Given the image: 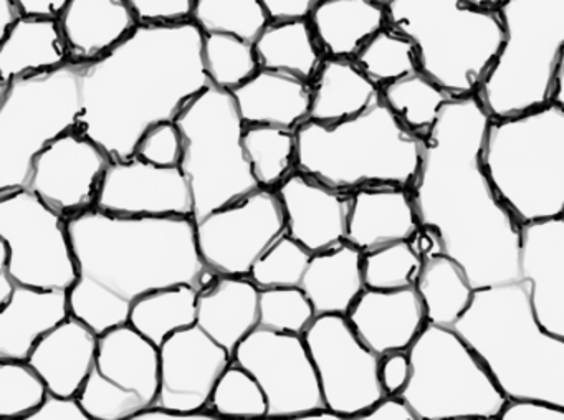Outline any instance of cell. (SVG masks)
<instances>
[{"mask_svg":"<svg viewBox=\"0 0 564 420\" xmlns=\"http://www.w3.org/2000/svg\"><path fill=\"white\" fill-rule=\"evenodd\" d=\"M491 116L477 95L445 103L424 134L421 168L409 189L419 224L434 234L475 290L517 283L521 228L485 171V136Z\"/></svg>","mask_w":564,"mask_h":420,"instance_id":"1","label":"cell"},{"mask_svg":"<svg viewBox=\"0 0 564 420\" xmlns=\"http://www.w3.org/2000/svg\"><path fill=\"white\" fill-rule=\"evenodd\" d=\"M203 42L194 20L138 25L117 49L85 65L77 131L113 161L133 158L148 129L176 121L184 106L213 85Z\"/></svg>","mask_w":564,"mask_h":420,"instance_id":"2","label":"cell"},{"mask_svg":"<svg viewBox=\"0 0 564 420\" xmlns=\"http://www.w3.org/2000/svg\"><path fill=\"white\" fill-rule=\"evenodd\" d=\"M67 224L78 267L72 314L97 334L127 324L133 304L151 291L203 290L219 277L200 257L193 217H121L94 207Z\"/></svg>","mask_w":564,"mask_h":420,"instance_id":"3","label":"cell"},{"mask_svg":"<svg viewBox=\"0 0 564 420\" xmlns=\"http://www.w3.org/2000/svg\"><path fill=\"white\" fill-rule=\"evenodd\" d=\"M454 330L474 347L508 399L564 407V337L534 317L530 281L475 291Z\"/></svg>","mask_w":564,"mask_h":420,"instance_id":"4","label":"cell"},{"mask_svg":"<svg viewBox=\"0 0 564 420\" xmlns=\"http://www.w3.org/2000/svg\"><path fill=\"white\" fill-rule=\"evenodd\" d=\"M424 136L415 134L384 101L355 118L296 129V171L339 192L366 185L411 189L421 168Z\"/></svg>","mask_w":564,"mask_h":420,"instance_id":"5","label":"cell"},{"mask_svg":"<svg viewBox=\"0 0 564 420\" xmlns=\"http://www.w3.org/2000/svg\"><path fill=\"white\" fill-rule=\"evenodd\" d=\"M485 171L498 197L521 225L564 211V108L550 103L510 118L491 119Z\"/></svg>","mask_w":564,"mask_h":420,"instance_id":"6","label":"cell"},{"mask_svg":"<svg viewBox=\"0 0 564 420\" xmlns=\"http://www.w3.org/2000/svg\"><path fill=\"white\" fill-rule=\"evenodd\" d=\"M388 26L417 49L419 69L452 98L477 95L505 42L495 10L464 0H389Z\"/></svg>","mask_w":564,"mask_h":420,"instance_id":"7","label":"cell"},{"mask_svg":"<svg viewBox=\"0 0 564 420\" xmlns=\"http://www.w3.org/2000/svg\"><path fill=\"white\" fill-rule=\"evenodd\" d=\"M495 12L505 42L477 93L485 111L501 119L550 105L564 50V0H503Z\"/></svg>","mask_w":564,"mask_h":420,"instance_id":"8","label":"cell"},{"mask_svg":"<svg viewBox=\"0 0 564 420\" xmlns=\"http://www.w3.org/2000/svg\"><path fill=\"white\" fill-rule=\"evenodd\" d=\"M176 125L183 134L180 168L193 192L194 222L259 191L243 151L246 122L232 91L210 85L184 106Z\"/></svg>","mask_w":564,"mask_h":420,"instance_id":"9","label":"cell"},{"mask_svg":"<svg viewBox=\"0 0 564 420\" xmlns=\"http://www.w3.org/2000/svg\"><path fill=\"white\" fill-rule=\"evenodd\" d=\"M85 65L70 60L0 86V192L28 187L35 158L55 139L77 131Z\"/></svg>","mask_w":564,"mask_h":420,"instance_id":"10","label":"cell"},{"mask_svg":"<svg viewBox=\"0 0 564 420\" xmlns=\"http://www.w3.org/2000/svg\"><path fill=\"white\" fill-rule=\"evenodd\" d=\"M408 354L411 379L401 397L417 420L500 419L508 397L454 327L427 323Z\"/></svg>","mask_w":564,"mask_h":420,"instance_id":"11","label":"cell"},{"mask_svg":"<svg viewBox=\"0 0 564 420\" xmlns=\"http://www.w3.org/2000/svg\"><path fill=\"white\" fill-rule=\"evenodd\" d=\"M0 240L11 248L8 270L15 283L72 290L78 280L67 218L28 187L0 192Z\"/></svg>","mask_w":564,"mask_h":420,"instance_id":"12","label":"cell"},{"mask_svg":"<svg viewBox=\"0 0 564 420\" xmlns=\"http://www.w3.org/2000/svg\"><path fill=\"white\" fill-rule=\"evenodd\" d=\"M160 366V347L131 324L111 327L100 334L94 367L78 399L91 420L134 419L156 406Z\"/></svg>","mask_w":564,"mask_h":420,"instance_id":"13","label":"cell"},{"mask_svg":"<svg viewBox=\"0 0 564 420\" xmlns=\"http://www.w3.org/2000/svg\"><path fill=\"white\" fill-rule=\"evenodd\" d=\"M303 337L329 410L343 419H358L386 397L379 379L381 356L359 340L348 317L316 316Z\"/></svg>","mask_w":564,"mask_h":420,"instance_id":"14","label":"cell"},{"mask_svg":"<svg viewBox=\"0 0 564 420\" xmlns=\"http://www.w3.org/2000/svg\"><path fill=\"white\" fill-rule=\"evenodd\" d=\"M283 234L285 212L275 189L260 187L196 222L204 263L226 277H250L257 260Z\"/></svg>","mask_w":564,"mask_h":420,"instance_id":"15","label":"cell"},{"mask_svg":"<svg viewBox=\"0 0 564 420\" xmlns=\"http://www.w3.org/2000/svg\"><path fill=\"white\" fill-rule=\"evenodd\" d=\"M234 363L249 370L265 392L267 417L300 419L325 409L322 386L302 334L257 326L234 353Z\"/></svg>","mask_w":564,"mask_h":420,"instance_id":"16","label":"cell"},{"mask_svg":"<svg viewBox=\"0 0 564 420\" xmlns=\"http://www.w3.org/2000/svg\"><path fill=\"white\" fill-rule=\"evenodd\" d=\"M111 161L97 142L70 131L35 158L28 189L68 220L95 207L98 187Z\"/></svg>","mask_w":564,"mask_h":420,"instance_id":"17","label":"cell"},{"mask_svg":"<svg viewBox=\"0 0 564 420\" xmlns=\"http://www.w3.org/2000/svg\"><path fill=\"white\" fill-rule=\"evenodd\" d=\"M95 208L121 217H193V192L181 168H161L133 155L111 161Z\"/></svg>","mask_w":564,"mask_h":420,"instance_id":"18","label":"cell"},{"mask_svg":"<svg viewBox=\"0 0 564 420\" xmlns=\"http://www.w3.org/2000/svg\"><path fill=\"white\" fill-rule=\"evenodd\" d=\"M234 357L197 324L177 331L160 347V396L156 407L207 410L220 376Z\"/></svg>","mask_w":564,"mask_h":420,"instance_id":"19","label":"cell"},{"mask_svg":"<svg viewBox=\"0 0 564 420\" xmlns=\"http://www.w3.org/2000/svg\"><path fill=\"white\" fill-rule=\"evenodd\" d=\"M286 218V234L312 254L346 241L351 192H339L295 171L275 189Z\"/></svg>","mask_w":564,"mask_h":420,"instance_id":"20","label":"cell"},{"mask_svg":"<svg viewBox=\"0 0 564 420\" xmlns=\"http://www.w3.org/2000/svg\"><path fill=\"white\" fill-rule=\"evenodd\" d=\"M521 277L540 326L564 337V220L531 222L521 228Z\"/></svg>","mask_w":564,"mask_h":420,"instance_id":"21","label":"cell"},{"mask_svg":"<svg viewBox=\"0 0 564 420\" xmlns=\"http://www.w3.org/2000/svg\"><path fill=\"white\" fill-rule=\"evenodd\" d=\"M359 340L378 356L411 349L427 326L424 301L417 288L369 290L346 314Z\"/></svg>","mask_w":564,"mask_h":420,"instance_id":"22","label":"cell"},{"mask_svg":"<svg viewBox=\"0 0 564 420\" xmlns=\"http://www.w3.org/2000/svg\"><path fill=\"white\" fill-rule=\"evenodd\" d=\"M421 230L411 191L398 185H366L351 192L346 241L366 251L412 240Z\"/></svg>","mask_w":564,"mask_h":420,"instance_id":"23","label":"cell"},{"mask_svg":"<svg viewBox=\"0 0 564 420\" xmlns=\"http://www.w3.org/2000/svg\"><path fill=\"white\" fill-rule=\"evenodd\" d=\"M100 334L80 317L70 316L45 334L29 356V364L41 374L48 392L78 397L97 357Z\"/></svg>","mask_w":564,"mask_h":420,"instance_id":"24","label":"cell"},{"mask_svg":"<svg viewBox=\"0 0 564 420\" xmlns=\"http://www.w3.org/2000/svg\"><path fill=\"white\" fill-rule=\"evenodd\" d=\"M70 314V290L18 284L0 311V360H28L39 341Z\"/></svg>","mask_w":564,"mask_h":420,"instance_id":"25","label":"cell"},{"mask_svg":"<svg viewBox=\"0 0 564 420\" xmlns=\"http://www.w3.org/2000/svg\"><path fill=\"white\" fill-rule=\"evenodd\" d=\"M58 23L78 63L107 55L140 25L127 0H70Z\"/></svg>","mask_w":564,"mask_h":420,"instance_id":"26","label":"cell"},{"mask_svg":"<svg viewBox=\"0 0 564 420\" xmlns=\"http://www.w3.org/2000/svg\"><path fill=\"white\" fill-rule=\"evenodd\" d=\"M232 95L246 126H276L296 131L308 121L313 86L290 73L260 68Z\"/></svg>","mask_w":564,"mask_h":420,"instance_id":"27","label":"cell"},{"mask_svg":"<svg viewBox=\"0 0 564 420\" xmlns=\"http://www.w3.org/2000/svg\"><path fill=\"white\" fill-rule=\"evenodd\" d=\"M259 294L249 277L219 274L199 291L196 324L234 357L237 346L259 326Z\"/></svg>","mask_w":564,"mask_h":420,"instance_id":"28","label":"cell"},{"mask_svg":"<svg viewBox=\"0 0 564 420\" xmlns=\"http://www.w3.org/2000/svg\"><path fill=\"white\" fill-rule=\"evenodd\" d=\"M300 288L315 308L316 316H346L366 290L362 251L343 241L329 250L313 254Z\"/></svg>","mask_w":564,"mask_h":420,"instance_id":"29","label":"cell"},{"mask_svg":"<svg viewBox=\"0 0 564 420\" xmlns=\"http://www.w3.org/2000/svg\"><path fill=\"white\" fill-rule=\"evenodd\" d=\"M308 20L328 58H355L369 39L388 26L386 6L376 0H319Z\"/></svg>","mask_w":564,"mask_h":420,"instance_id":"30","label":"cell"},{"mask_svg":"<svg viewBox=\"0 0 564 420\" xmlns=\"http://www.w3.org/2000/svg\"><path fill=\"white\" fill-rule=\"evenodd\" d=\"M313 86L308 121L332 126L361 115L382 101L381 88L355 60L326 56Z\"/></svg>","mask_w":564,"mask_h":420,"instance_id":"31","label":"cell"},{"mask_svg":"<svg viewBox=\"0 0 564 420\" xmlns=\"http://www.w3.org/2000/svg\"><path fill=\"white\" fill-rule=\"evenodd\" d=\"M0 40V86L70 62L67 42L57 19L24 15Z\"/></svg>","mask_w":564,"mask_h":420,"instance_id":"32","label":"cell"},{"mask_svg":"<svg viewBox=\"0 0 564 420\" xmlns=\"http://www.w3.org/2000/svg\"><path fill=\"white\" fill-rule=\"evenodd\" d=\"M260 68L290 73L305 82H315L325 53L308 19L270 22L253 43Z\"/></svg>","mask_w":564,"mask_h":420,"instance_id":"33","label":"cell"},{"mask_svg":"<svg viewBox=\"0 0 564 420\" xmlns=\"http://www.w3.org/2000/svg\"><path fill=\"white\" fill-rule=\"evenodd\" d=\"M415 288L424 301L427 323L445 327H454L464 316L477 291L464 268L442 251L424 258Z\"/></svg>","mask_w":564,"mask_h":420,"instance_id":"34","label":"cell"},{"mask_svg":"<svg viewBox=\"0 0 564 420\" xmlns=\"http://www.w3.org/2000/svg\"><path fill=\"white\" fill-rule=\"evenodd\" d=\"M199 291L189 284L151 291L133 304L128 324L161 347L177 331L196 324Z\"/></svg>","mask_w":564,"mask_h":420,"instance_id":"35","label":"cell"},{"mask_svg":"<svg viewBox=\"0 0 564 420\" xmlns=\"http://www.w3.org/2000/svg\"><path fill=\"white\" fill-rule=\"evenodd\" d=\"M243 151L260 187L276 189L296 171V131L276 126H246Z\"/></svg>","mask_w":564,"mask_h":420,"instance_id":"36","label":"cell"},{"mask_svg":"<svg viewBox=\"0 0 564 420\" xmlns=\"http://www.w3.org/2000/svg\"><path fill=\"white\" fill-rule=\"evenodd\" d=\"M381 95L391 111L419 136L427 134L445 103L454 99L422 72L382 86Z\"/></svg>","mask_w":564,"mask_h":420,"instance_id":"37","label":"cell"},{"mask_svg":"<svg viewBox=\"0 0 564 420\" xmlns=\"http://www.w3.org/2000/svg\"><path fill=\"white\" fill-rule=\"evenodd\" d=\"M352 60L379 88L421 72L414 43L389 26L369 39Z\"/></svg>","mask_w":564,"mask_h":420,"instance_id":"38","label":"cell"},{"mask_svg":"<svg viewBox=\"0 0 564 420\" xmlns=\"http://www.w3.org/2000/svg\"><path fill=\"white\" fill-rule=\"evenodd\" d=\"M203 58L210 83L227 91L239 88L260 69L253 43L227 33H204Z\"/></svg>","mask_w":564,"mask_h":420,"instance_id":"39","label":"cell"},{"mask_svg":"<svg viewBox=\"0 0 564 420\" xmlns=\"http://www.w3.org/2000/svg\"><path fill=\"white\" fill-rule=\"evenodd\" d=\"M193 20L204 33H227L250 43L272 22L260 0H196Z\"/></svg>","mask_w":564,"mask_h":420,"instance_id":"40","label":"cell"},{"mask_svg":"<svg viewBox=\"0 0 564 420\" xmlns=\"http://www.w3.org/2000/svg\"><path fill=\"white\" fill-rule=\"evenodd\" d=\"M424 257L411 240L394 241L362 254V274L369 290L415 287Z\"/></svg>","mask_w":564,"mask_h":420,"instance_id":"41","label":"cell"},{"mask_svg":"<svg viewBox=\"0 0 564 420\" xmlns=\"http://www.w3.org/2000/svg\"><path fill=\"white\" fill-rule=\"evenodd\" d=\"M207 410L223 419H260L267 417L269 402L256 377L232 360L220 376Z\"/></svg>","mask_w":564,"mask_h":420,"instance_id":"42","label":"cell"},{"mask_svg":"<svg viewBox=\"0 0 564 420\" xmlns=\"http://www.w3.org/2000/svg\"><path fill=\"white\" fill-rule=\"evenodd\" d=\"M47 396V384L29 360H0V417L28 419Z\"/></svg>","mask_w":564,"mask_h":420,"instance_id":"43","label":"cell"},{"mask_svg":"<svg viewBox=\"0 0 564 420\" xmlns=\"http://www.w3.org/2000/svg\"><path fill=\"white\" fill-rule=\"evenodd\" d=\"M316 313L300 287L262 288L259 294V327L279 333L305 334Z\"/></svg>","mask_w":564,"mask_h":420,"instance_id":"44","label":"cell"},{"mask_svg":"<svg viewBox=\"0 0 564 420\" xmlns=\"http://www.w3.org/2000/svg\"><path fill=\"white\" fill-rule=\"evenodd\" d=\"M312 251L283 234L253 265L250 280L262 288L300 287Z\"/></svg>","mask_w":564,"mask_h":420,"instance_id":"45","label":"cell"},{"mask_svg":"<svg viewBox=\"0 0 564 420\" xmlns=\"http://www.w3.org/2000/svg\"><path fill=\"white\" fill-rule=\"evenodd\" d=\"M183 151V134L176 121H164L148 129L134 155L161 168H180Z\"/></svg>","mask_w":564,"mask_h":420,"instance_id":"46","label":"cell"},{"mask_svg":"<svg viewBox=\"0 0 564 420\" xmlns=\"http://www.w3.org/2000/svg\"><path fill=\"white\" fill-rule=\"evenodd\" d=\"M140 25H173L193 20L196 0H127Z\"/></svg>","mask_w":564,"mask_h":420,"instance_id":"47","label":"cell"},{"mask_svg":"<svg viewBox=\"0 0 564 420\" xmlns=\"http://www.w3.org/2000/svg\"><path fill=\"white\" fill-rule=\"evenodd\" d=\"M379 379L386 396H401L411 379V359L408 351L386 354L379 364Z\"/></svg>","mask_w":564,"mask_h":420,"instance_id":"48","label":"cell"},{"mask_svg":"<svg viewBox=\"0 0 564 420\" xmlns=\"http://www.w3.org/2000/svg\"><path fill=\"white\" fill-rule=\"evenodd\" d=\"M28 420H91L78 397L55 396L48 392L37 410Z\"/></svg>","mask_w":564,"mask_h":420,"instance_id":"49","label":"cell"},{"mask_svg":"<svg viewBox=\"0 0 564 420\" xmlns=\"http://www.w3.org/2000/svg\"><path fill=\"white\" fill-rule=\"evenodd\" d=\"M500 419L503 420H564V407L544 400L508 399Z\"/></svg>","mask_w":564,"mask_h":420,"instance_id":"50","label":"cell"},{"mask_svg":"<svg viewBox=\"0 0 564 420\" xmlns=\"http://www.w3.org/2000/svg\"><path fill=\"white\" fill-rule=\"evenodd\" d=\"M362 420H417L409 403L401 396H386L368 412L359 416Z\"/></svg>","mask_w":564,"mask_h":420,"instance_id":"51","label":"cell"},{"mask_svg":"<svg viewBox=\"0 0 564 420\" xmlns=\"http://www.w3.org/2000/svg\"><path fill=\"white\" fill-rule=\"evenodd\" d=\"M272 22L308 19L319 0H260Z\"/></svg>","mask_w":564,"mask_h":420,"instance_id":"52","label":"cell"},{"mask_svg":"<svg viewBox=\"0 0 564 420\" xmlns=\"http://www.w3.org/2000/svg\"><path fill=\"white\" fill-rule=\"evenodd\" d=\"M220 419L209 410H199V412H183V410L163 409V407H150L138 413L133 420H216Z\"/></svg>","mask_w":564,"mask_h":420,"instance_id":"53","label":"cell"},{"mask_svg":"<svg viewBox=\"0 0 564 420\" xmlns=\"http://www.w3.org/2000/svg\"><path fill=\"white\" fill-rule=\"evenodd\" d=\"M70 0H18L22 15L57 19L64 12Z\"/></svg>","mask_w":564,"mask_h":420,"instance_id":"54","label":"cell"},{"mask_svg":"<svg viewBox=\"0 0 564 420\" xmlns=\"http://www.w3.org/2000/svg\"><path fill=\"white\" fill-rule=\"evenodd\" d=\"M22 10L18 0H0V39L22 19Z\"/></svg>","mask_w":564,"mask_h":420,"instance_id":"55","label":"cell"},{"mask_svg":"<svg viewBox=\"0 0 564 420\" xmlns=\"http://www.w3.org/2000/svg\"><path fill=\"white\" fill-rule=\"evenodd\" d=\"M15 288H18V283L9 273L8 268L0 267V306H4V304L11 301V298L14 297Z\"/></svg>","mask_w":564,"mask_h":420,"instance_id":"56","label":"cell"},{"mask_svg":"<svg viewBox=\"0 0 564 420\" xmlns=\"http://www.w3.org/2000/svg\"><path fill=\"white\" fill-rule=\"evenodd\" d=\"M551 103L564 108V50L560 65H557L556 76H554L553 101Z\"/></svg>","mask_w":564,"mask_h":420,"instance_id":"57","label":"cell"},{"mask_svg":"<svg viewBox=\"0 0 564 420\" xmlns=\"http://www.w3.org/2000/svg\"><path fill=\"white\" fill-rule=\"evenodd\" d=\"M300 419L303 420H338L343 419L341 416H338V413L333 412V410H329L328 407H325V409L315 410V412L306 413V416L300 417Z\"/></svg>","mask_w":564,"mask_h":420,"instance_id":"58","label":"cell"},{"mask_svg":"<svg viewBox=\"0 0 564 420\" xmlns=\"http://www.w3.org/2000/svg\"><path fill=\"white\" fill-rule=\"evenodd\" d=\"M468 6L477 7V9L497 10L503 0H464Z\"/></svg>","mask_w":564,"mask_h":420,"instance_id":"59","label":"cell"},{"mask_svg":"<svg viewBox=\"0 0 564 420\" xmlns=\"http://www.w3.org/2000/svg\"><path fill=\"white\" fill-rule=\"evenodd\" d=\"M376 2L382 3V6H386V3L389 2V0H376Z\"/></svg>","mask_w":564,"mask_h":420,"instance_id":"60","label":"cell"},{"mask_svg":"<svg viewBox=\"0 0 564 420\" xmlns=\"http://www.w3.org/2000/svg\"><path fill=\"white\" fill-rule=\"evenodd\" d=\"M561 218H563V220H564V211H563V214H561Z\"/></svg>","mask_w":564,"mask_h":420,"instance_id":"61","label":"cell"}]
</instances>
